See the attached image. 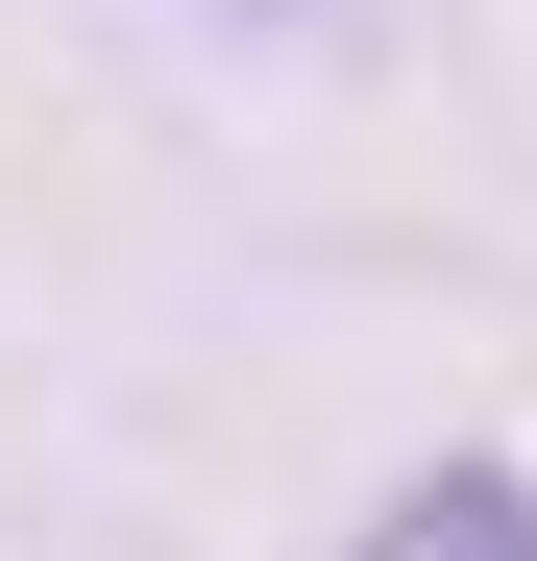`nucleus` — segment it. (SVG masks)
<instances>
[{"instance_id":"nucleus-1","label":"nucleus","mask_w":537,"mask_h":561,"mask_svg":"<svg viewBox=\"0 0 537 561\" xmlns=\"http://www.w3.org/2000/svg\"><path fill=\"white\" fill-rule=\"evenodd\" d=\"M342 561H537V463L513 439H439V463H391V489L342 513Z\"/></svg>"}]
</instances>
